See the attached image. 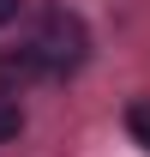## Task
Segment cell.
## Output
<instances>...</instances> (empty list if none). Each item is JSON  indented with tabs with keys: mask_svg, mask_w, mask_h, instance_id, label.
<instances>
[{
	"mask_svg": "<svg viewBox=\"0 0 150 157\" xmlns=\"http://www.w3.org/2000/svg\"><path fill=\"white\" fill-rule=\"evenodd\" d=\"M18 6H24V0H0V24H12V18H18Z\"/></svg>",
	"mask_w": 150,
	"mask_h": 157,
	"instance_id": "obj_5",
	"label": "cell"
},
{
	"mask_svg": "<svg viewBox=\"0 0 150 157\" xmlns=\"http://www.w3.org/2000/svg\"><path fill=\"white\" fill-rule=\"evenodd\" d=\"M42 55V67L48 73H66V67H78V60L90 55V30H84V18L78 12H66V6H48L42 12V30H36V42H30Z\"/></svg>",
	"mask_w": 150,
	"mask_h": 157,
	"instance_id": "obj_1",
	"label": "cell"
},
{
	"mask_svg": "<svg viewBox=\"0 0 150 157\" xmlns=\"http://www.w3.org/2000/svg\"><path fill=\"white\" fill-rule=\"evenodd\" d=\"M18 127H24V109L12 97H0V139H18Z\"/></svg>",
	"mask_w": 150,
	"mask_h": 157,
	"instance_id": "obj_3",
	"label": "cell"
},
{
	"mask_svg": "<svg viewBox=\"0 0 150 157\" xmlns=\"http://www.w3.org/2000/svg\"><path fill=\"white\" fill-rule=\"evenodd\" d=\"M126 127L144 139V151H150V103H132V109H126Z\"/></svg>",
	"mask_w": 150,
	"mask_h": 157,
	"instance_id": "obj_4",
	"label": "cell"
},
{
	"mask_svg": "<svg viewBox=\"0 0 150 157\" xmlns=\"http://www.w3.org/2000/svg\"><path fill=\"white\" fill-rule=\"evenodd\" d=\"M48 73L42 67L36 48H0V91H24V85H36Z\"/></svg>",
	"mask_w": 150,
	"mask_h": 157,
	"instance_id": "obj_2",
	"label": "cell"
}]
</instances>
